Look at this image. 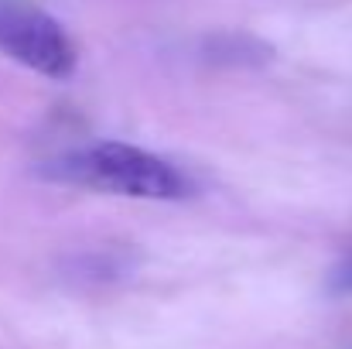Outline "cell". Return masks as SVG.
I'll list each match as a JSON object with an SVG mask.
<instances>
[{"instance_id": "6da1fadb", "label": "cell", "mask_w": 352, "mask_h": 349, "mask_svg": "<svg viewBox=\"0 0 352 349\" xmlns=\"http://www.w3.org/2000/svg\"><path fill=\"white\" fill-rule=\"evenodd\" d=\"M41 178L147 202H178L192 195V178L178 165L123 140H100L65 151L41 165Z\"/></svg>"}, {"instance_id": "7a4b0ae2", "label": "cell", "mask_w": 352, "mask_h": 349, "mask_svg": "<svg viewBox=\"0 0 352 349\" xmlns=\"http://www.w3.org/2000/svg\"><path fill=\"white\" fill-rule=\"evenodd\" d=\"M0 52L45 79H69L79 62L69 31L28 3H0Z\"/></svg>"}, {"instance_id": "3957f363", "label": "cell", "mask_w": 352, "mask_h": 349, "mask_svg": "<svg viewBox=\"0 0 352 349\" xmlns=\"http://www.w3.org/2000/svg\"><path fill=\"white\" fill-rule=\"evenodd\" d=\"M329 291L339 295V298L352 295V250L332 267V274H329Z\"/></svg>"}]
</instances>
